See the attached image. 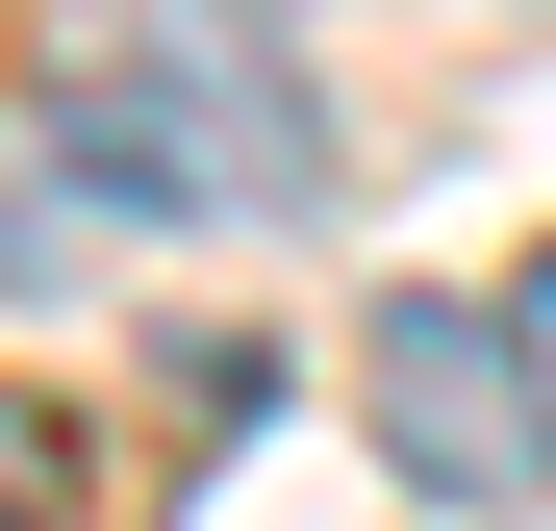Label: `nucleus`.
Wrapping results in <instances>:
<instances>
[{
  "label": "nucleus",
  "instance_id": "nucleus-1",
  "mask_svg": "<svg viewBox=\"0 0 556 531\" xmlns=\"http://www.w3.org/2000/svg\"><path fill=\"white\" fill-rule=\"evenodd\" d=\"M26 127H51V177H76L102 228H304V203H329V127L278 102L253 51H203V26H152V51H76Z\"/></svg>",
  "mask_w": 556,
  "mask_h": 531
},
{
  "label": "nucleus",
  "instance_id": "nucleus-2",
  "mask_svg": "<svg viewBox=\"0 0 556 531\" xmlns=\"http://www.w3.org/2000/svg\"><path fill=\"white\" fill-rule=\"evenodd\" d=\"M354 405L430 506H531L556 481V380H531V304H380L354 329Z\"/></svg>",
  "mask_w": 556,
  "mask_h": 531
},
{
  "label": "nucleus",
  "instance_id": "nucleus-3",
  "mask_svg": "<svg viewBox=\"0 0 556 531\" xmlns=\"http://www.w3.org/2000/svg\"><path fill=\"white\" fill-rule=\"evenodd\" d=\"M76 228H102V203H76V177H51V127L0 102V304H51V279H76Z\"/></svg>",
  "mask_w": 556,
  "mask_h": 531
},
{
  "label": "nucleus",
  "instance_id": "nucleus-4",
  "mask_svg": "<svg viewBox=\"0 0 556 531\" xmlns=\"http://www.w3.org/2000/svg\"><path fill=\"white\" fill-rule=\"evenodd\" d=\"M51 456H76V430H51V405H0V531H51V506H76Z\"/></svg>",
  "mask_w": 556,
  "mask_h": 531
},
{
  "label": "nucleus",
  "instance_id": "nucleus-5",
  "mask_svg": "<svg viewBox=\"0 0 556 531\" xmlns=\"http://www.w3.org/2000/svg\"><path fill=\"white\" fill-rule=\"evenodd\" d=\"M531 354H556V279H531Z\"/></svg>",
  "mask_w": 556,
  "mask_h": 531
}]
</instances>
